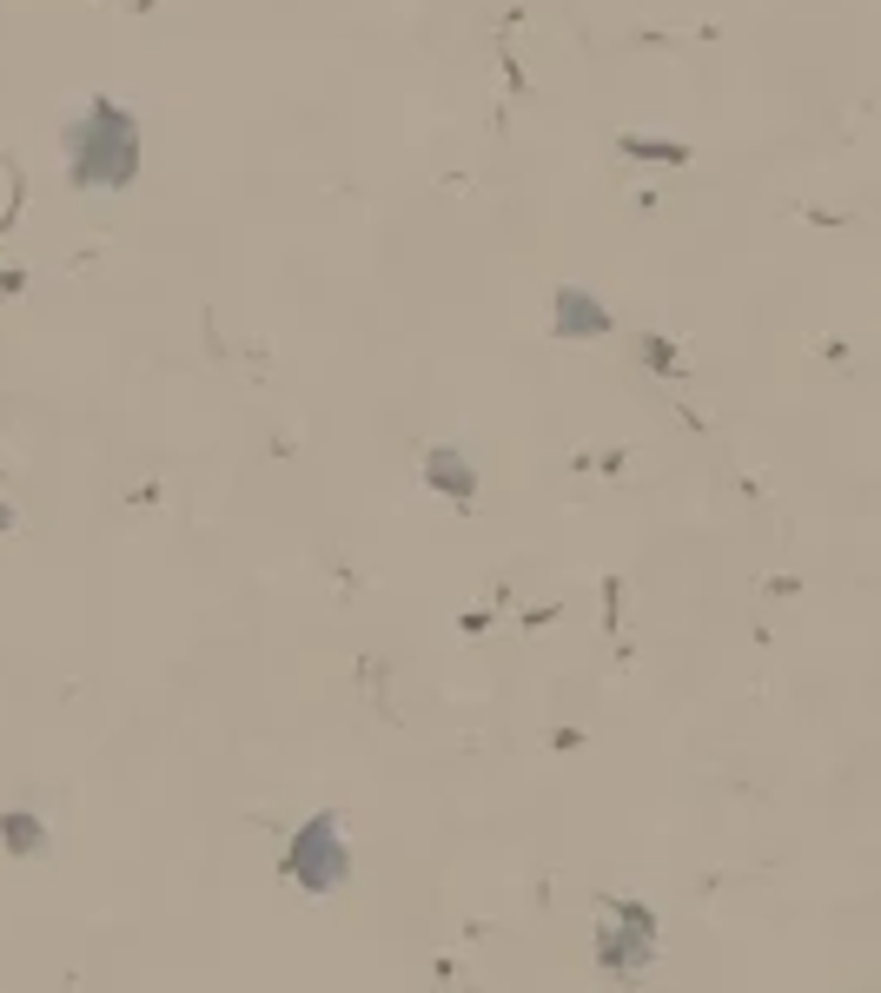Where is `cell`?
I'll return each mask as SVG.
<instances>
[{"label": "cell", "mask_w": 881, "mask_h": 993, "mask_svg": "<svg viewBox=\"0 0 881 993\" xmlns=\"http://www.w3.org/2000/svg\"><path fill=\"white\" fill-rule=\"evenodd\" d=\"M66 173L79 193H120L139 180V120L94 94L87 107H79V120L66 126Z\"/></svg>", "instance_id": "1"}, {"label": "cell", "mask_w": 881, "mask_h": 993, "mask_svg": "<svg viewBox=\"0 0 881 993\" xmlns=\"http://www.w3.org/2000/svg\"><path fill=\"white\" fill-rule=\"evenodd\" d=\"M339 828H345V821L326 808V814H311L298 835H292V848H285V874H292L305 894H339V887L352 881V848H345Z\"/></svg>", "instance_id": "2"}, {"label": "cell", "mask_w": 881, "mask_h": 993, "mask_svg": "<svg viewBox=\"0 0 881 993\" xmlns=\"http://www.w3.org/2000/svg\"><path fill=\"white\" fill-rule=\"evenodd\" d=\"M550 324H556V339H610L616 331V318H610V305L597 298V292H584V285H556L550 292Z\"/></svg>", "instance_id": "3"}, {"label": "cell", "mask_w": 881, "mask_h": 993, "mask_svg": "<svg viewBox=\"0 0 881 993\" xmlns=\"http://www.w3.org/2000/svg\"><path fill=\"white\" fill-rule=\"evenodd\" d=\"M418 477L438 490V497H451V504H477V464L457 451V444H431L425 457H418Z\"/></svg>", "instance_id": "4"}, {"label": "cell", "mask_w": 881, "mask_h": 993, "mask_svg": "<svg viewBox=\"0 0 881 993\" xmlns=\"http://www.w3.org/2000/svg\"><path fill=\"white\" fill-rule=\"evenodd\" d=\"M657 947H644V941H629L616 921H603L597 928V960H603V973L610 980H636V973H644V960H650Z\"/></svg>", "instance_id": "5"}, {"label": "cell", "mask_w": 881, "mask_h": 993, "mask_svg": "<svg viewBox=\"0 0 881 993\" xmlns=\"http://www.w3.org/2000/svg\"><path fill=\"white\" fill-rule=\"evenodd\" d=\"M0 848L21 855V861L47 855V821H40L34 808H0Z\"/></svg>", "instance_id": "6"}, {"label": "cell", "mask_w": 881, "mask_h": 993, "mask_svg": "<svg viewBox=\"0 0 881 993\" xmlns=\"http://www.w3.org/2000/svg\"><path fill=\"white\" fill-rule=\"evenodd\" d=\"M603 921H616L629 941H644V947H657V915L644 900H623V894H603Z\"/></svg>", "instance_id": "7"}, {"label": "cell", "mask_w": 881, "mask_h": 993, "mask_svg": "<svg viewBox=\"0 0 881 993\" xmlns=\"http://www.w3.org/2000/svg\"><path fill=\"white\" fill-rule=\"evenodd\" d=\"M616 146H623V159H663V166H689V146H683V139H663V133H623Z\"/></svg>", "instance_id": "8"}, {"label": "cell", "mask_w": 881, "mask_h": 993, "mask_svg": "<svg viewBox=\"0 0 881 993\" xmlns=\"http://www.w3.org/2000/svg\"><path fill=\"white\" fill-rule=\"evenodd\" d=\"M636 358H644L657 378H683V352L663 339V331H636Z\"/></svg>", "instance_id": "9"}, {"label": "cell", "mask_w": 881, "mask_h": 993, "mask_svg": "<svg viewBox=\"0 0 881 993\" xmlns=\"http://www.w3.org/2000/svg\"><path fill=\"white\" fill-rule=\"evenodd\" d=\"M603 636L623 649V576H603Z\"/></svg>", "instance_id": "10"}, {"label": "cell", "mask_w": 881, "mask_h": 993, "mask_svg": "<svg viewBox=\"0 0 881 993\" xmlns=\"http://www.w3.org/2000/svg\"><path fill=\"white\" fill-rule=\"evenodd\" d=\"M556 616H564V603H556V597H550V603H530V610H524V629H550Z\"/></svg>", "instance_id": "11"}, {"label": "cell", "mask_w": 881, "mask_h": 993, "mask_svg": "<svg viewBox=\"0 0 881 993\" xmlns=\"http://www.w3.org/2000/svg\"><path fill=\"white\" fill-rule=\"evenodd\" d=\"M457 629H464V636H485V629H491V610H464Z\"/></svg>", "instance_id": "12"}, {"label": "cell", "mask_w": 881, "mask_h": 993, "mask_svg": "<svg viewBox=\"0 0 881 993\" xmlns=\"http://www.w3.org/2000/svg\"><path fill=\"white\" fill-rule=\"evenodd\" d=\"M0 292H8V298L27 292V272H21V266H0Z\"/></svg>", "instance_id": "13"}]
</instances>
